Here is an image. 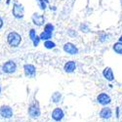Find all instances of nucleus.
<instances>
[{"label": "nucleus", "mask_w": 122, "mask_h": 122, "mask_svg": "<svg viewBox=\"0 0 122 122\" xmlns=\"http://www.w3.org/2000/svg\"><path fill=\"white\" fill-rule=\"evenodd\" d=\"M107 36L108 35H107V34H103V35L100 37V40H101V41H105L106 39H107Z\"/></svg>", "instance_id": "5701e85b"}, {"label": "nucleus", "mask_w": 122, "mask_h": 122, "mask_svg": "<svg viewBox=\"0 0 122 122\" xmlns=\"http://www.w3.org/2000/svg\"><path fill=\"white\" fill-rule=\"evenodd\" d=\"M97 103L103 107H108L110 104H111V98L108 94L103 92V93H100L98 96H97Z\"/></svg>", "instance_id": "39448f33"}, {"label": "nucleus", "mask_w": 122, "mask_h": 122, "mask_svg": "<svg viewBox=\"0 0 122 122\" xmlns=\"http://www.w3.org/2000/svg\"><path fill=\"white\" fill-rule=\"evenodd\" d=\"M62 93H60V92H55L52 94V96H51V102H52L53 104H59L61 101H62Z\"/></svg>", "instance_id": "4468645a"}, {"label": "nucleus", "mask_w": 122, "mask_h": 122, "mask_svg": "<svg viewBox=\"0 0 122 122\" xmlns=\"http://www.w3.org/2000/svg\"><path fill=\"white\" fill-rule=\"evenodd\" d=\"M65 116H66V113H65L64 109L60 107H55L52 110V112H51V118H52L55 122H62L64 120Z\"/></svg>", "instance_id": "7ed1b4c3"}, {"label": "nucleus", "mask_w": 122, "mask_h": 122, "mask_svg": "<svg viewBox=\"0 0 122 122\" xmlns=\"http://www.w3.org/2000/svg\"><path fill=\"white\" fill-rule=\"evenodd\" d=\"M44 1H45L46 3H48V0H44Z\"/></svg>", "instance_id": "bb28decb"}, {"label": "nucleus", "mask_w": 122, "mask_h": 122, "mask_svg": "<svg viewBox=\"0 0 122 122\" xmlns=\"http://www.w3.org/2000/svg\"><path fill=\"white\" fill-rule=\"evenodd\" d=\"M7 41L12 47H18L22 41V37L18 32L12 31L7 35Z\"/></svg>", "instance_id": "f03ea898"}, {"label": "nucleus", "mask_w": 122, "mask_h": 122, "mask_svg": "<svg viewBox=\"0 0 122 122\" xmlns=\"http://www.w3.org/2000/svg\"><path fill=\"white\" fill-rule=\"evenodd\" d=\"M17 70V65L13 61H8L2 66V71L7 74H12L15 73Z\"/></svg>", "instance_id": "0eeeda50"}, {"label": "nucleus", "mask_w": 122, "mask_h": 122, "mask_svg": "<svg viewBox=\"0 0 122 122\" xmlns=\"http://www.w3.org/2000/svg\"><path fill=\"white\" fill-rule=\"evenodd\" d=\"M44 46L47 49H53V48H55L56 44L54 42H52V41H50V40H47V41L44 42Z\"/></svg>", "instance_id": "f3484780"}, {"label": "nucleus", "mask_w": 122, "mask_h": 122, "mask_svg": "<svg viewBox=\"0 0 122 122\" xmlns=\"http://www.w3.org/2000/svg\"><path fill=\"white\" fill-rule=\"evenodd\" d=\"M103 76L105 77V79L109 81V82H111V81L114 80V74H113L112 69H111L110 67H106L103 70Z\"/></svg>", "instance_id": "f8f14e48"}, {"label": "nucleus", "mask_w": 122, "mask_h": 122, "mask_svg": "<svg viewBox=\"0 0 122 122\" xmlns=\"http://www.w3.org/2000/svg\"><path fill=\"white\" fill-rule=\"evenodd\" d=\"M39 41H40V37H39V36H36V37H35V39L32 41V42H33V45H34L35 47H36V46H38Z\"/></svg>", "instance_id": "4be33fe9"}, {"label": "nucleus", "mask_w": 122, "mask_h": 122, "mask_svg": "<svg viewBox=\"0 0 122 122\" xmlns=\"http://www.w3.org/2000/svg\"><path fill=\"white\" fill-rule=\"evenodd\" d=\"M64 51L67 54H70V55H76L78 53V49L77 47L72 44V43H66L64 45Z\"/></svg>", "instance_id": "9d476101"}, {"label": "nucleus", "mask_w": 122, "mask_h": 122, "mask_svg": "<svg viewBox=\"0 0 122 122\" xmlns=\"http://www.w3.org/2000/svg\"><path fill=\"white\" fill-rule=\"evenodd\" d=\"M0 1H1V0H0Z\"/></svg>", "instance_id": "cd10ccee"}, {"label": "nucleus", "mask_w": 122, "mask_h": 122, "mask_svg": "<svg viewBox=\"0 0 122 122\" xmlns=\"http://www.w3.org/2000/svg\"><path fill=\"white\" fill-rule=\"evenodd\" d=\"M39 37H40V39H42V40H49L51 37H52V34H49V33H46V32H42L41 34L39 35Z\"/></svg>", "instance_id": "a211bd4d"}, {"label": "nucleus", "mask_w": 122, "mask_h": 122, "mask_svg": "<svg viewBox=\"0 0 122 122\" xmlns=\"http://www.w3.org/2000/svg\"><path fill=\"white\" fill-rule=\"evenodd\" d=\"M119 42H121L122 43V35L120 36V38H119Z\"/></svg>", "instance_id": "393cba45"}, {"label": "nucleus", "mask_w": 122, "mask_h": 122, "mask_svg": "<svg viewBox=\"0 0 122 122\" xmlns=\"http://www.w3.org/2000/svg\"><path fill=\"white\" fill-rule=\"evenodd\" d=\"M53 30H54V25L52 24H47L44 26V32L49 33V34H52L53 33Z\"/></svg>", "instance_id": "dca6fc26"}, {"label": "nucleus", "mask_w": 122, "mask_h": 122, "mask_svg": "<svg viewBox=\"0 0 122 122\" xmlns=\"http://www.w3.org/2000/svg\"><path fill=\"white\" fill-rule=\"evenodd\" d=\"M36 36H37V35H36L35 30H34V29H30V31H29V37H30V39H31L32 41H33Z\"/></svg>", "instance_id": "412c9836"}, {"label": "nucleus", "mask_w": 122, "mask_h": 122, "mask_svg": "<svg viewBox=\"0 0 122 122\" xmlns=\"http://www.w3.org/2000/svg\"><path fill=\"white\" fill-rule=\"evenodd\" d=\"M64 69H65V71L67 72V73H71L73 72L74 70L76 69V64L74 61H69V62L66 63L65 66H64Z\"/></svg>", "instance_id": "ddd939ff"}, {"label": "nucleus", "mask_w": 122, "mask_h": 122, "mask_svg": "<svg viewBox=\"0 0 122 122\" xmlns=\"http://www.w3.org/2000/svg\"><path fill=\"white\" fill-rule=\"evenodd\" d=\"M3 26V20H2V18L0 17V28H1Z\"/></svg>", "instance_id": "b1692460"}, {"label": "nucleus", "mask_w": 122, "mask_h": 122, "mask_svg": "<svg viewBox=\"0 0 122 122\" xmlns=\"http://www.w3.org/2000/svg\"><path fill=\"white\" fill-rule=\"evenodd\" d=\"M0 95H1V86H0Z\"/></svg>", "instance_id": "a878e982"}, {"label": "nucleus", "mask_w": 122, "mask_h": 122, "mask_svg": "<svg viewBox=\"0 0 122 122\" xmlns=\"http://www.w3.org/2000/svg\"><path fill=\"white\" fill-rule=\"evenodd\" d=\"M40 9H42V10H45L46 9V2L44 1V0H36Z\"/></svg>", "instance_id": "6ab92c4d"}, {"label": "nucleus", "mask_w": 122, "mask_h": 122, "mask_svg": "<svg viewBox=\"0 0 122 122\" xmlns=\"http://www.w3.org/2000/svg\"><path fill=\"white\" fill-rule=\"evenodd\" d=\"M24 71H25V74L26 77L33 78L36 75V67L33 65L25 64L24 66Z\"/></svg>", "instance_id": "6e6552de"}, {"label": "nucleus", "mask_w": 122, "mask_h": 122, "mask_svg": "<svg viewBox=\"0 0 122 122\" xmlns=\"http://www.w3.org/2000/svg\"><path fill=\"white\" fill-rule=\"evenodd\" d=\"M113 50H114L115 53H117L119 55H122V43L121 42H116L113 45Z\"/></svg>", "instance_id": "2eb2a0df"}, {"label": "nucleus", "mask_w": 122, "mask_h": 122, "mask_svg": "<svg viewBox=\"0 0 122 122\" xmlns=\"http://www.w3.org/2000/svg\"><path fill=\"white\" fill-rule=\"evenodd\" d=\"M114 115H115V118H116V119H119V118H120V116H121V111H120V107H115Z\"/></svg>", "instance_id": "aec40b11"}, {"label": "nucleus", "mask_w": 122, "mask_h": 122, "mask_svg": "<svg viewBox=\"0 0 122 122\" xmlns=\"http://www.w3.org/2000/svg\"><path fill=\"white\" fill-rule=\"evenodd\" d=\"M27 114L32 119H38L40 117V115H41V108H40V105L37 102V100H33L28 105Z\"/></svg>", "instance_id": "f257e3e1"}, {"label": "nucleus", "mask_w": 122, "mask_h": 122, "mask_svg": "<svg viewBox=\"0 0 122 122\" xmlns=\"http://www.w3.org/2000/svg\"><path fill=\"white\" fill-rule=\"evenodd\" d=\"M113 116V111L109 107H103L99 112V117L103 120H109Z\"/></svg>", "instance_id": "423d86ee"}, {"label": "nucleus", "mask_w": 122, "mask_h": 122, "mask_svg": "<svg viewBox=\"0 0 122 122\" xmlns=\"http://www.w3.org/2000/svg\"><path fill=\"white\" fill-rule=\"evenodd\" d=\"M24 12H25V10H24L23 5L19 4V3H15V4H14L12 13H13V15H14L15 18H17V19H22V18H24Z\"/></svg>", "instance_id": "1a4fd4ad"}, {"label": "nucleus", "mask_w": 122, "mask_h": 122, "mask_svg": "<svg viewBox=\"0 0 122 122\" xmlns=\"http://www.w3.org/2000/svg\"><path fill=\"white\" fill-rule=\"evenodd\" d=\"M32 22L34 25H38V26H41L42 25H44V22H45V19H44V16L40 15V14H33L32 15Z\"/></svg>", "instance_id": "9b49d317"}, {"label": "nucleus", "mask_w": 122, "mask_h": 122, "mask_svg": "<svg viewBox=\"0 0 122 122\" xmlns=\"http://www.w3.org/2000/svg\"><path fill=\"white\" fill-rule=\"evenodd\" d=\"M0 116L4 119H10L14 116V109L8 105H3L0 107Z\"/></svg>", "instance_id": "20e7f679"}]
</instances>
